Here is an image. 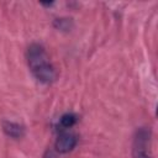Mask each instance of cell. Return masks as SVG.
<instances>
[{
	"mask_svg": "<svg viewBox=\"0 0 158 158\" xmlns=\"http://www.w3.org/2000/svg\"><path fill=\"white\" fill-rule=\"evenodd\" d=\"M27 64L37 81L42 84H52L56 81L58 74L54 65L51 63L44 47L40 43H32L26 52Z\"/></svg>",
	"mask_w": 158,
	"mask_h": 158,
	"instance_id": "1",
	"label": "cell"
},
{
	"mask_svg": "<svg viewBox=\"0 0 158 158\" xmlns=\"http://www.w3.org/2000/svg\"><path fill=\"white\" fill-rule=\"evenodd\" d=\"M151 136L149 128H137L132 142V158H153L151 152Z\"/></svg>",
	"mask_w": 158,
	"mask_h": 158,
	"instance_id": "2",
	"label": "cell"
},
{
	"mask_svg": "<svg viewBox=\"0 0 158 158\" xmlns=\"http://www.w3.org/2000/svg\"><path fill=\"white\" fill-rule=\"evenodd\" d=\"M78 121V116L73 112H67V114H63L59 118V125L60 127L63 128H69L72 126H74Z\"/></svg>",
	"mask_w": 158,
	"mask_h": 158,
	"instance_id": "6",
	"label": "cell"
},
{
	"mask_svg": "<svg viewBox=\"0 0 158 158\" xmlns=\"http://www.w3.org/2000/svg\"><path fill=\"white\" fill-rule=\"evenodd\" d=\"M53 26L58 31L68 32L74 27V22H73V19L70 17H58L53 21Z\"/></svg>",
	"mask_w": 158,
	"mask_h": 158,
	"instance_id": "5",
	"label": "cell"
},
{
	"mask_svg": "<svg viewBox=\"0 0 158 158\" xmlns=\"http://www.w3.org/2000/svg\"><path fill=\"white\" fill-rule=\"evenodd\" d=\"M78 144V137L70 132H62L54 142V148L58 153H69Z\"/></svg>",
	"mask_w": 158,
	"mask_h": 158,
	"instance_id": "3",
	"label": "cell"
},
{
	"mask_svg": "<svg viewBox=\"0 0 158 158\" xmlns=\"http://www.w3.org/2000/svg\"><path fill=\"white\" fill-rule=\"evenodd\" d=\"M2 131L7 137L14 139H20L26 133V128L23 125L15 121H9V120L2 121Z\"/></svg>",
	"mask_w": 158,
	"mask_h": 158,
	"instance_id": "4",
	"label": "cell"
}]
</instances>
